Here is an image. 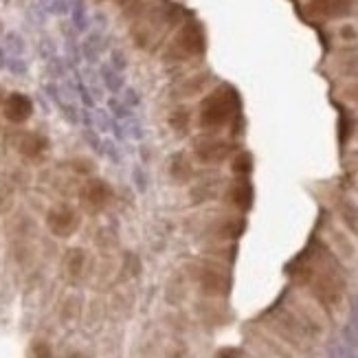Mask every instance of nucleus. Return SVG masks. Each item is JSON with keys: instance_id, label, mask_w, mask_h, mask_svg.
<instances>
[{"instance_id": "obj_9", "label": "nucleus", "mask_w": 358, "mask_h": 358, "mask_svg": "<svg viewBox=\"0 0 358 358\" xmlns=\"http://www.w3.org/2000/svg\"><path fill=\"white\" fill-rule=\"evenodd\" d=\"M49 150V139L40 132H24L18 141V152L27 158H40Z\"/></svg>"}, {"instance_id": "obj_11", "label": "nucleus", "mask_w": 358, "mask_h": 358, "mask_svg": "<svg viewBox=\"0 0 358 358\" xmlns=\"http://www.w3.org/2000/svg\"><path fill=\"white\" fill-rule=\"evenodd\" d=\"M229 202L237 209H248L253 202V189L246 181H237L229 189Z\"/></svg>"}, {"instance_id": "obj_17", "label": "nucleus", "mask_w": 358, "mask_h": 358, "mask_svg": "<svg viewBox=\"0 0 358 358\" xmlns=\"http://www.w3.org/2000/svg\"><path fill=\"white\" fill-rule=\"evenodd\" d=\"M330 358H358V352L343 341V343H334L330 348Z\"/></svg>"}, {"instance_id": "obj_22", "label": "nucleus", "mask_w": 358, "mask_h": 358, "mask_svg": "<svg viewBox=\"0 0 358 358\" xmlns=\"http://www.w3.org/2000/svg\"><path fill=\"white\" fill-rule=\"evenodd\" d=\"M66 358H91V356H88V354H84V352H70Z\"/></svg>"}, {"instance_id": "obj_6", "label": "nucleus", "mask_w": 358, "mask_h": 358, "mask_svg": "<svg viewBox=\"0 0 358 358\" xmlns=\"http://www.w3.org/2000/svg\"><path fill=\"white\" fill-rule=\"evenodd\" d=\"M198 283L207 297H220L229 290V277L216 266H202L198 271Z\"/></svg>"}, {"instance_id": "obj_23", "label": "nucleus", "mask_w": 358, "mask_h": 358, "mask_svg": "<svg viewBox=\"0 0 358 358\" xmlns=\"http://www.w3.org/2000/svg\"><path fill=\"white\" fill-rule=\"evenodd\" d=\"M117 3L121 5V7H128V5H134V3H137V0H117Z\"/></svg>"}, {"instance_id": "obj_26", "label": "nucleus", "mask_w": 358, "mask_h": 358, "mask_svg": "<svg viewBox=\"0 0 358 358\" xmlns=\"http://www.w3.org/2000/svg\"><path fill=\"white\" fill-rule=\"evenodd\" d=\"M3 101H5V95H3V91H0V106H3Z\"/></svg>"}, {"instance_id": "obj_10", "label": "nucleus", "mask_w": 358, "mask_h": 358, "mask_svg": "<svg viewBox=\"0 0 358 358\" xmlns=\"http://www.w3.org/2000/svg\"><path fill=\"white\" fill-rule=\"evenodd\" d=\"M86 264H88V255L84 248H68L64 255V273L70 281H80L86 273Z\"/></svg>"}, {"instance_id": "obj_21", "label": "nucleus", "mask_w": 358, "mask_h": 358, "mask_svg": "<svg viewBox=\"0 0 358 358\" xmlns=\"http://www.w3.org/2000/svg\"><path fill=\"white\" fill-rule=\"evenodd\" d=\"M345 97L354 103H358V84H352L348 91H345Z\"/></svg>"}, {"instance_id": "obj_24", "label": "nucleus", "mask_w": 358, "mask_h": 358, "mask_svg": "<svg viewBox=\"0 0 358 358\" xmlns=\"http://www.w3.org/2000/svg\"><path fill=\"white\" fill-rule=\"evenodd\" d=\"M220 358H242V356H237V354H233V352H227V354H222Z\"/></svg>"}, {"instance_id": "obj_3", "label": "nucleus", "mask_w": 358, "mask_h": 358, "mask_svg": "<svg viewBox=\"0 0 358 358\" xmlns=\"http://www.w3.org/2000/svg\"><path fill=\"white\" fill-rule=\"evenodd\" d=\"M47 227L55 237H70L80 229V214L68 204H57L47 214Z\"/></svg>"}, {"instance_id": "obj_14", "label": "nucleus", "mask_w": 358, "mask_h": 358, "mask_svg": "<svg viewBox=\"0 0 358 358\" xmlns=\"http://www.w3.org/2000/svg\"><path fill=\"white\" fill-rule=\"evenodd\" d=\"M338 211H341V218L345 222V227L358 237V207L350 200H341L338 202Z\"/></svg>"}, {"instance_id": "obj_4", "label": "nucleus", "mask_w": 358, "mask_h": 358, "mask_svg": "<svg viewBox=\"0 0 358 358\" xmlns=\"http://www.w3.org/2000/svg\"><path fill=\"white\" fill-rule=\"evenodd\" d=\"M80 200L84 204L86 211L91 214H99L108 207V202L112 200V187L101 181V178H91L80 191Z\"/></svg>"}, {"instance_id": "obj_18", "label": "nucleus", "mask_w": 358, "mask_h": 358, "mask_svg": "<svg viewBox=\"0 0 358 358\" xmlns=\"http://www.w3.org/2000/svg\"><path fill=\"white\" fill-rule=\"evenodd\" d=\"M13 204V189L7 183H0V216H5Z\"/></svg>"}, {"instance_id": "obj_2", "label": "nucleus", "mask_w": 358, "mask_h": 358, "mask_svg": "<svg viewBox=\"0 0 358 358\" xmlns=\"http://www.w3.org/2000/svg\"><path fill=\"white\" fill-rule=\"evenodd\" d=\"M237 110V97L229 86H220L211 95H207L200 103L198 121L207 130L225 128Z\"/></svg>"}, {"instance_id": "obj_8", "label": "nucleus", "mask_w": 358, "mask_h": 358, "mask_svg": "<svg viewBox=\"0 0 358 358\" xmlns=\"http://www.w3.org/2000/svg\"><path fill=\"white\" fill-rule=\"evenodd\" d=\"M354 0H312L308 5L310 16H317V18H341L345 16L350 11Z\"/></svg>"}, {"instance_id": "obj_20", "label": "nucleus", "mask_w": 358, "mask_h": 358, "mask_svg": "<svg viewBox=\"0 0 358 358\" xmlns=\"http://www.w3.org/2000/svg\"><path fill=\"white\" fill-rule=\"evenodd\" d=\"M235 172H248V167H251V158L246 156V154H242L240 158L235 161Z\"/></svg>"}, {"instance_id": "obj_16", "label": "nucleus", "mask_w": 358, "mask_h": 358, "mask_svg": "<svg viewBox=\"0 0 358 358\" xmlns=\"http://www.w3.org/2000/svg\"><path fill=\"white\" fill-rule=\"evenodd\" d=\"M80 312H82V304L77 297H68L64 308H62V319L64 321H73V319H77L80 317Z\"/></svg>"}, {"instance_id": "obj_13", "label": "nucleus", "mask_w": 358, "mask_h": 358, "mask_svg": "<svg viewBox=\"0 0 358 358\" xmlns=\"http://www.w3.org/2000/svg\"><path fill=\"white\" fill-rule=\"evenodd\" d=\"M207 84V77L204 75H196V77H189L185 80L181 86L174 91V97L178 99H185V97H193V95H200L202 93V88Z\"/></svg>"}, {"instance_id": "obj_12", "label": "nucleus", "mask_w": 358, "mask_h": 358, "mask_svg": "<svg viewBox=\"0 0 358 358\" xmlns=\"http://www.w3.org/2000/svg\"><path fill=\"white\" fill-rule=\"evenodd\" d=\"M343 338L350 348H354L358 352V297H354L352 301V310H350V321L343 330Z\"/></svg>"}, {"instance_id": "obj_7", "label": "nucleus", "mask_w": 358, "mask_h": 358, "mask_svg": "<svg viewBox=\"0 0 358 358\" xmlns=\"http://www.w3.org/2000/svg\"><path fill=\"white\" fill-rule=\"evenodd\" d=\"M231 143L222 139H200L193 145V152L202 163H220L231 154Z\"/></svg>"}, {"instance_id": "obj_25", "label": "nucleus", "mask_w": 358, "mask_h": 358, "mask_svg": "<svg viewBox=\"0 0 358 358\" xmlns=\"http://www.w3.org/2000/svg\"><path fill=\"white\" fill-rule=\"evenodd\" d=\"M170 358H185V354H183V352H172Z\"/></svg>"}, {"instance_id": "obj_15", "label": "nucleus", "mask_w": 358, "mask_h": 358, "mask_svg": "<svg viewBox=\"0 0 358 358\" xmlns=\"http://www.w3.org/2000/svg\"><path fill=\"white\" fill-rule=\"evenodd\" d=\"M29 358H55L53 345L44 338H36L31 345H29Z\"/></svg>"}, {"instance_id": "obj_19", "label": "nucleus", "mask_w": 358, "mask_h": 358, "mask_svg": "<svg viewBox=\"0 0 358 358\" xmlns=\"http://www.w3.org/2000/svg\"><path fill=\"white\" fill-rule=\"evenodd\" d=\"M170 124L176 128V130H187L189 128V114L185 112V110H176L174 114H172V119H170Z\"/></svg>"}, {"instance_id": "obj_5", "label": "nucleus", "mask_w": 358, "mask_h": 358, "mask_svg": "<svg viewBox=\"0 0 358 358\" xmlns=\"http://www.w3.org/2000/svg\"><path fill=\"white\" fill-rule=\"evenodd\" d=\"M33 114V101L29 99V95L24 93H11L5 97L3 101V117L9 124L20 126L24 121H29Z\"/></svg>"}, {"instance_id": "obj_1", "label": "nucleus", "mask_w": 358, "mask_h": 358, "mask_svg": "<svg viewBox=\"0 0 358 358\" xmlns=\"http://www.w3.org/2000/svg\"><path fill=\"white\" fill-rule=\"evenodd\" d=\"M204 47H207L204 29L200 27V22L191 20L178 29L176 36L170 40L165 51H163V59L170 64H181L187 62V59L200 57L204 53Z\"/></svg>"}]
</instances>
